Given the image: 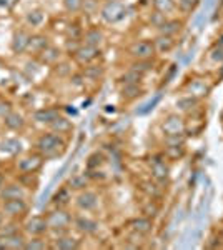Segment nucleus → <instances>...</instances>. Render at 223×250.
<instances>
[{
  "instance_id": "obj_1",
  "label": "nucleus",
  "mask_w": 223,
  "mask_h": 250,
  "mask_svg": "<svg viewBox=\"0 0 223 250\" xmlns=\"http://www.w3.org/2000/svg\"><path fill=\"white\" fill-rule=\"evenodd\" d=\"M34 148L45 160H55L65 155L67 152V139L55 132L48 130L40 134L34 142Z\"/></svg>"
},
{
  "instance_id": "obj_2",
  "label": "nucleus",
  "mask_w": 223,
  "mask_h": 250,
  "mask_svg": "<svg viewBox=\"0 0 223 250\" xmlns=\"http://www.w3.org/2000/svg\"><path fill=\"white\" fill-rule=\"evenodd\" d=\"M48 229L54 235H62L74 229V215L67 210V207H54L45 213Z\"/></svg>"
},
{
  "instance_id": "obj_3",
  "label": "nucleus",
  "mask_w": 223,
  "mask_h": 250,
  "mask_svg": "<svg viewBox=\"0 0 223 250\" xmlns=\"http://www.w3.org/2000/svg\"><path fill=\"white\" fill-rule=\"evenodd\" d=\"M45 162L47 160L34 148V150L15 157L14 168L17 170L19 175H39V172L43 168Z\"/></svg>"
},
{
  "instance_id": "obj_4",
  "label": "nucleus",
  "mask_w": 223,
  "mask_h": 250,
  "mask_svg": "<svg viewBox=\"0 0 223 250\" xmlns=\"http://www.w3.org/2000/svg\"><path fill=\"white\" fill-rule=\"evenodd\" d=\"M99 15L107 25H117L122 20L127 19L128 7L122 0H105L102 5H100Z\"/></svg>"
},
{
  "instance_id": "obj_5",
  "label": "nucleus",
  "mask_w": 223,
  "mask_h": 250,
  "mask_svg": "<svg viewBox=\"0 0 223 250\" xmlns=\"http://www.w3.org/2000/svg\"><path fill=\"white\" fill-rule=\"evenodd\" d=\"M0 210H2L7 220L23 222L28 217V212H30V204H28L27 199L3 200V202L0 204Z\"/></svg>"
},
{
  "instance_id": "obj_6",
  "label": "nucleus",
  "mask_w": 223,
  "mask_h": 250,
  "mask_svg": "<svg viewBox=\"0 0 223 250\" xmlns=\"http://www.w3.org/2000/svg\"><path fill=\"white\" fill-rule=\"evenodd\" d=\"M160 130H162V134H163V139L186 135V120L183 114L172 112V114L165 115L160 124Z\"/></svg>"
},
{
  "instance_id": "obj_7",
  "label": "nucleus",
  "mask_w": 223,
  "mask_h": 250,
  "mask_svg": "<svg viewBox=\"0 0 223 250\" xmlns=\"http://www.w3.org/2000/svg\"><path fill=\"white\" fill-rule=\"evenodd\" d=\"M22 229L27 237H47V233H50L45 213L27 217V219L22 222Z\"/></svg>"
},
{
  "instance_id": "obj_8",
  "label": "nucleus",
  "mask_w": 223,
  "mask_h": 250,
  "mask_svg": "<svg viewBox=\"0 0 223 250\" xmlns=\"http://www.w3.org/2000/svg\"><path fill=\"white\" fill-rule=\"evenodd\" d=\"M127 52L133 60H150V59H155L157 55L155 43L150 39H142L132 42L128 45Z\"/></svg>"
},
{
  "instance_id": "obj_9",
  "label": "nucleus",
  "mask_w": 223,
  "mask_h": 250,
  "mask_svg": "<svg viewBox=\"0 0 223 250\" xmlns=\"http://www.w3.org/2000/svg\"><path fill=\"white\" fill-rule=\"evenodd\" d=\"M150 177L160 187H165L170 180V165L163 155H155L150 162Z\"/></svg>"
},
{
  "instance_id": "obj_10",
  "label": "nucleus",
  "mask_w": 223,
  "mask_h": 250,
  "mask_svg": "<svg viewBox=\"0 0 223 250\" xmlns=\"http://www.w3.org/2000/svg\"><path fill=\"white\" fill-rule=\"evenodd\" d=\"M74 204L77 207V210L90 213L95 212L100 205V197L97 192L90 190V188H85L82 192H77L74 195Z\"/></svg>"
},
{
  "instance_id": "obj_11",
  "label": "nucleus",
  "mask_w": 223,
  "mask_h": 250,
  "mask_svg": "<svg viewBox=\"0 0 223 250\" xmlns=\"http://www.w3.org/2000/svg\"><path fill=\"white\" fill-rule=\"evenodd\" d=\"M100 57H102V48L87 45V43H83V42H82V45L75 50V54L72 55V59L75 60V63L80 67L90 65V63L97 62Z\"/></svg>"
},
{
  "instance_id": "obj_12",
  "label": "nucleus",
  "mask_w": 223,
  "mask_h": 250,
  "mask_svg": "<svg viewBox=\"0 0 223 250\" xmlns=\"http://www.w3.org/2000/svg\"><path fill=\"white\" fill-rule=\"evenodd\" d=\"M74 230H77L80 235H95L100 230L99 220L92 219L87 213H80V215H74Z\"/></svg>"
},
{
  "instance_id": "obj_13",
  "label": "nucleus",
  "mask_w": 223,
  "mask_h": 250,
  "mask_svg": "<svg viewBox=\"0 0 223 250\" xmlns=\"http://www.w3.org/2000/svg\"><path fill=\"white\" fill-rule=\"evenodd\" d=\"M52 250H79L82 249V239L74 235L72 232L55 235L54 240H50Z\"/></svg>"
},
{
  "instance_id": "obj_14",
  "label": "nucleus",
  "mask_w": 223,
  "mask_h": 250,
  "mask_svg": "<svg viewBox=\"0 0 223 250\" xmlns=\"http://www.w3.org/2000/svg\"><path fill=\"white\" fill-rule=\"evenodd\" d=\"M28 197V188L23 187L19 180L15 182H7L3 185V188L0 190V202L10 199H27Z\"/></svg>"
},
{
  "instance_id": "obj_15",
  "label": "nucleus",
  "mask_w": 223,
  "mask_h": 250,
  "mask_svg": "<svg viewBox=\"0 0 223 250\" xmlns=\"http://www.w3.org/2000/svg\"><path fill=\"white\" fill-rule=\"evenodd\" d=\"M32 34L25 29H19L14 32L10 40V50L14 52L15 55H22L27 54V48H28V42H30Z\"/></svg>"
},
{
  "instance_id": "obj_16",
  "label": "nucleus",
  "mask_w": 223,
  "mask_h": 250,
  "mask_svg": "<svg viewBox=\"0 0 223 250\" xmlns=\"http://www.w3.org/2000/svg\"><path fill=\"white\" fill-rule=\"evenodd\" d=\"M50 37L45 34H32L30 42H28V48H27V54L32 55V57L37 59L40 54H42L45 48L50 45Z\"/></svg>"
},
{
  "instance_id": "obj_17",
  "label": "nucleus",
  "mask_w": 223,
  "mask_h": 250,
  "mask_svg": "<svg viewBox=\"0 0 223 250\" xmlns=\"http://www.w3.org/2000/svg\"><path fill=\"white\" fill-rule=\"evenodd\" d=\"M3 127L7 128V130H10V132H23L25 130V127H27V120H25V117H23L20 112L17 110H12L7 114L5 117H3Z\"/></svg>"
},
{
  "instance_id": "obj_18",
  "label": "nucleus",
  "mask_w": 223,
  "mask_h": 250,
  "mask_svg": "<svg viewBox=\"0 0 223 250\" xmlns=\"http://www.w3.org/2000/svg\"><path fill=\"white\" fill-rule=\"evenodd\" d=\"M153 227H155L153 219H150L147 215H140V217H135L133 220H130V230L140 237L150 235V233L153 232Z\"/></svg>"
},
{
  "instance_id": "obj_19",
  "label": "nucleus",
  "mask_w": 223,
  "mask_h": 250,
  "mask_svg": "<svg viewBox=\"0 0 223 250\" xmlns=\"http://www.w3.org/2000/svg\"><path fill=\"white\" fill-rule=\"evenodd\" d=\"M210 90H212V87L203 79H193L186 83V94L195 97L198 100H203L205 97H208Z\"/></svg>"
},
{
  "instance_id": "obj_20",
  "label": "nucleus",
  "mask_w": 223,
  "mask_h": 250,
  "mask_svg": "<svg viewBox=\"0 0 223 250\" xmlns=\"http://www.w3.org/2000/svg\"><path fill=\"white\" fill-rule=\"evenodd\" d=\"M63 57V50L62 48H59V47H55V45H48L45 50L42 52V54L39 55L37 60L42 65H47V67H54L55 63H59L60 60H62Z\"/></svg>"
},
{
  "instance_id": "obj_21",
  "label": "nucleus",
  "mask_w": 223,
  "mask_h": 250,
  "mask_svg": "<svg viewBox=\"0 0 223 250\" xmlns=\"http://www.w3.org/2000/svg\"><path fill=\"white\" fill-rule=\"evenodd\" d=\"M47 128H48V130H52V132H55V134L62 135V137H67V135H70L72 132H74V124H72V120L68 119V117L60 114L54 120V122H50L47 125Z\"/></svg>"
},
{
  "instance_id": "obj_22",
  "label": "nucleus",
  "mask_w": 223,
  "mask_h": 250,
  "mask_svg": "<svg viewBox=\"0 0 223 250\" xmlns=\"http://www.w3.org/2000/svg\"><path fill=\"white\" fill-rule=\"evenodd\" d=\"M182 30H183V20L170 19V17L165 19L160 27H157V32L160 35H167V37H173V39H175Z\"/></svg>"
},
{
  "instance_id": "obj_23",
  "label": "nucleus",
  "mask_w": 223,
  "mask_h": 250,
  "mask_svg": "<svg viewBox=\"0 0 223 250\" xmlns=\"http://www.w3.org/2000/svg\"><path fill=\"white\" fill-rule=\"evenodd\" d=\"M82 42L87 43V45L102 48L105 43V32L100 27H90V29L83 30Z\"/></svg>"
},
{
  "instance_id": "obj_24",
  "label": "nucleus",
  "mask_w": 223,
  "mask_h": 250,
  "mask_svg": "<svg viewBox=\"0 0 223 250\" xmlns=\"http://www.w3.org/2000/svg\"><path fill=\"white\" fill-rule=\"evenodd\" d=\"M186 154L185 142H178V144H163V152L162 155L168 160V162H177L182 160Z\"/></svg>"
},
{
  "instance_id": "obj_25",
  "label": "nucleus",
  "mask_w": 223,
  "mask_h": 250,
  "mask_svg": "<svg viewBox=\"0 0 223 250\" xmlns=\"http://www.w3.org/2000/svg\"><path fill=\"white\" fill-rule=\"evenodd\" d=\"M62 112L59 110V108H55V107H45V108H39V110H35L34 112V120L37 124H42V125H47L50 124V122H54V120L59 117Z\"/></svg>"
},
{
  "instance_id": "obj_26",
  "label": "nucleus",
  "mask_w": 223,
  "mask_h": 250,
  "mask_svg": "<svg viewBox=\"0 0 223 250\" xmlns=\"http://www.w3.org/2000/svg\"><path fill=\"white\" fill-rule=\"evenodd\" d=\"M90 182H92V179L88 177V173L80 172V173H74V175L68 179L67 185L72 192H82L85 188L90 187Z\"/></svg>"
},
{
  "instance_id": "obj_27",
  "label": "nucleus",
  "mask_w": 223,
  "mask_h": 250,
  "mask_svg": "<svg viewBox=\"0 0 223 250\" xmlns=\"http://www.w3.org/2000/svg\"><path fill=\"white\" fill-rule=\"evenodd\" d=\"M0 240L3 242L5 250H25L27 235L23 232H19V233H14V235H9V237H0Z\"/></svg>"
},
{
  "instance_id": "obj_28",
  "label": "nucleus",
  "mask_w": 223,
  "mask_h": 250,
  "mask_svg": "<svg viewBox=\"0 0 223 250\" xmlns=\"http://www.w3.org/2000/svg\"><path fill=\"white\" fill-rule=\"evenodd\" d=\"M143 92L145 90L140 83H123V85L120 87V97H122V100H125V102L137 100Z\"/></svg>"
},
{
  "instance_id": "obj_29",
  "label": "nucleus",
  "mask_w": 223,
  "mask_h": 250,
  "mask_svg": "<svg viewBox=\"0 0 223 250\" xmlns=\"http://www.w3.org/2000/svg\"><path fill=\"white\" fill-rule=\"evenodd\" d=\"M74 199V192L68 188V185L65 184L63 187H60L59 190L55 192V195L52 197V204L54 207H68V204Z\"/></svg>"
},
{
  "instance_id": "obj_30",
  "label": "nucleus",
  "mask_w": 223,
  "mask_h": 250,
  "mask_svg": "<svg viewBox=\"0 0 223 250\" xmlns=\"http://www.w3.org/2000/svg\"><path fill=\"white\" fill-rule=\"evenodd\" d=\"M82 75L83 79L87 80H92V82H97V80H102L103 75H105V68L103 65H100V63H90V65H85L82 70Z\"/></svg>"
},
{
  "instance_id": "obj_31",
  "label": "nucleus",
  "mask_w": 223,
  "mask_h": 250,
  "mask_svg": "<svg viewBox=\"0 0 223 250\" xmlns=\"http://www.w3.org/2000/svg\"><path fill=\"white\" fill-rule=\"evenodd\" d=\"M45 17H47L45 10L37 7V9H32L25 14V23L28 27H34V29L35 27H42L43 22H45Z\"/></svg>"
},
{
  "instance_id": "obj_32",
  "label": "nucleus",
  "mask_w": 223,
  "mask_h": 250,
  "mask_svg": "<svg viewBox=\"0 0 223 250\" xmlns=\"http://www.w3.org/2000/svg\"><path fill=\"white\" fill-rule=\"evenodd\" d=\"M198 104H200V100L195 99V97H192V95H188V94L180 97V99L177 100V107L182 114H193V112L197 110Z\"/></svg>"
},
{
  "instance_id": "obj_33",
  "label": "nucleus",
  "mask_w": 223,
  "mask_h": 250,
  "mask_svg": "<svg viewBox=\"0 0 223 250\" xmlns=\"http://www.w3.org/2000/svg\"><path fill=\"white\" fill-rule=\"evenodd\" d=\"M153 43H155L157 54H168V52H172L173 47H175V39L158 34L157 37L153 39Z\"/></svg>"
},
{
  "instance_id": "obj_34",
  "label": "nucleus",
  "mask_w": 223,
  "mask_h": 250,
  "mask_svg": "<svg viewBox=\"0 0 223 250\" xmlns=\"http://www.w3.org/2000/svg\"><path fill=\"white\" fill-rule=\"evenodd\" d=\"M0 150L10 157H17L22 154V142L19 139H5L0 145Z\"/></svg>"
},
{
  "instance_id": "obj_35",
  "label": "nucleus",
  "mask_w": 223,
  "mask_h": 250,
  "mask_svg": "<svg viewBox=\"0 0 223 250\" xmlns=\"http://www.w3.org/2000/svg\"><path fill=\"white\" fill-rule=\"evenodd\" d=\"M52 244L47 237H27L25 250H48Z\"/></svg>"
},
{
  "instance_id": "obj_36",
  "label": "nucleus",
  "mask_w": 223,
  "mask_h": 250,
  "mask_svg": "<svg viewBox=\"0 0 223 250\" xmlns=\"http://www.w3.org/2000/svg\"><path fill=\"white\" fill-rule=\"evenodd\" d=\"M153 67H155V62H153V59H150V60H133L128 68H132L133 72H137V74H140L143 77V75H147L148 72L153 70Z\"/></svg>"
},
{
  "instance_id": "obj_37",
  "label": "nucleus",
  "mask_w": 223,
  "mask_h": 250,
  "mask_svg": "<svg viewBox=\"0 0 223 250\" xmlns=\"http://www.w3.org/2000/svg\"><path fill=\"white\" fill-rule=\"evenodd\" d=\"M152 7L155 12H160V14L167 15V17H168V14L177 10L175 0H152Z\"/></svg>"
},
{
  "instance_id": "obj_38",
  "label": "nucleus",
  "mask_w": 223,
  "mask_h": 250,
  "mask_svg": "<svg viewBox=\"0 0 223 250\" xmlns=\"http://www.w3.org/2000/svg\"><path fill=\"white\" fill-rule=\"evenodd\" d=\"M83 2L85 0H62V7L67 14H79L83 10Z\"/></svg>"
},
{
  "instance_id": "obj_39",
  "label": "nucleus",
  "mask_w": 223,
  "mask_h": 250,
  "mask_svg": "<svg viewBox=\"0 0 223 250\" xmlns=\"http://www.w3.org/2000/svg\"><path fill=\"white\" fill-rule=\"evenodd\" d=\"M103 164H105V157L102 152H93L87 160V168L88 170H99Z\"/></svg>"
},
{
  "instance_id": "obj_40",
  "label": "nucleus",
  "mask_w": 223,
  "mask_h": 250,
  "mask_svg": "<svg viewBox=\"0 0 223 250\" xmlns=\"http://www.w3.org/2000/svg\"><path fill=\"white\" fill-rule=\"evenodd\" d=\"M177 9L182 12V14H192L193 10L198 7L200 0H175Z\"/></svg>"
},
{
  "instance_id": "obj_41",
  "label": "nucleus",
  "mask_w": 223,
  "mask_h": 250,
  "mask_svg": "<svg viewBox=\"0 0 223 250\" xmlns=\"http://www.w3.org/2000/svg\"><path fill=\"white\" fill-rule=\"evenodd\" d=\"M52 70H54V74H57L59 77H70L74 72H72V67L68 62H63V60H60L59 63H55L54 67H52Z\"/></svg>"
},
{
  "instance_id": "obj_42",
  "label": "nucleus",
  "mask_w": 223,
  "mask_h": 250,
  "mask_svg": "<svg viewBox=\"0 0 223 250\" xmlns=\"http://www.w3.org/2000/svg\"><path fill=\"white\" fill-rule=\"evenodd\" d=\"M142 75L137 74V72H133L132 68H128L127 72H125L123 75L120 77V83L123 85V83H142Z\"/></svg>"
},
{
  "instance_id": "obj_43",
  "label": "nucleus",
  "mask_w": 223,
  "mask_h": 250,
  "mask_svg": "<svg viewBox=\"0 0 223 250\" xmlns=\"http://www.w3.org/2000/svg\"><path fill=\"white\" fill-rule=\"evenodd\" d=\"M210 59L213 60L215 63H222L223 62V45L222 43H217V45H213L210 48Z\"/></svg>"
},
{
  "instance_id": "obj_44",
  "label": "nucleus",
  "mask_w": 223,
  "mask_h": 250,
  "mask_svg": "<svg viewBox=\"0 0 223 250\" xmlns=\"http://www.w3.org/2000/svg\"><path fill=\"white\" fill-rule=\"evenodd\" d=\"M158 212H160V207H158L153 200H150L147 207H143V210H142V215H147V217H150V219H155V217L158 215Z\"/></svg>"
},
{
  "instance_id": "obj_45",
  "label": "nucleus",
  "mask_w": 223,
  "mask_h": 250,
  "mask_svg": "<svg viewBox=\"0 0 223 250\" xmlns=\"http://www.w3.org/2000/svg\"><path fill=\"white\" fill-rule=\"evenodd\" d=\"M12 110V107H10V104H7V102H0V120H3V117H5L9 112Z\"/></svg>"
},
{
  "instance_id": "obj_46",
  "label": "nucleus",
  "mask_w": 223,
  "mask_h": 250,
  "mask_svg": "<svg viewBox=\"0 0 223 250\" xmlns=\"http://www.w3.org/2000/svg\"><path fill=\"white\" fill-rule=\"evenodd\" d=\"M17 3V0H0V9H5V10H12Z\"/></svg>"
},
{
  "instance_id": "obj_47",
  "label": "nucleus",
  "mask_w": 223,
  "mask_h": 250,
  "mask_svg": "<svg viewBox=\"0 0 223 250\" xmlns=\"http://www.w3.org/2000/svg\"><path fill=\"white\" fill-rule=\"evenodd\" d=\"M7 182H9V180H7L5 173H3V172H0V190H2V188H3V185H5Z\"/></svg>"
},
{
  "instance_id": "obj_48",
  "label": "nucleus",
  "mask_w": 223,
  "mask_h": 250,
  "mask_svg": "<svg viewBox=\"0 0 223 250\" xmlns=\"http://www.w3.org/2000/svg\"><path fill=\"white\" fill-rule=\"evenodd\" d=\"M5 222V215L2 213V210H0V227H2V224Z\"/></svg>"
},
{
  "instance_id": "obj_49",
  "label": "nucleus",
  "mask_w": 223,
  "mask_h": 250,
  "mask_svg": "<svg viewBox=\"0 0 223 250\" xmlns=\"http://www.w3.org/2000/svg\"><path fill=\"white\" fill-rule=\"evenodd\" d=\"M0 250H5V247H3V242L0 240Z\"/></svg>"
},
{
  "instance_id": "obj_50",
  "label": "nucleus",
  "mask_w": 223,
  "mask_h": 250,
  "mask_svg": "<svg viewBox=\"0 0 223 250\" xmlns=\"http://www.w3.org/2000/svg\"><path fill=\"white\" fill-rule=\"evenodd\" d=\"M220 233H222V237H223V224H222V227H220Z\"/></svg>"
},
{
  "instance_id": "obj_51",
  "label": "nucleus",
  "mask_w": 223,
  "mask_h": 250,
  "mask_svg": "<svg viewBox=\"0 0 223 250\" xmlns=\"http://www.w3.org/2000/svg\"><path fill=\"white\" fill-rule=\"evenodd\" d=\"M218 43H222V45H223V37H222L220 40H218Z\"/></svg>"
},
{
  "instance_id": "obj_52",
  "label": "nucleus",
  "mask_w": 223,
  "mask_h": 250,
  "mask_svg": "<svg viewBox=\"0 0 223 250\" xmlns=\"http://www.w3.org/2000/svg\"><path fill=\"white\" fill-rule=\"evenodd\" d=\"M103 2H105V0H103Z\"/></svg>"
},
{
  "instance_id": "obj_53",
  "label": "nucleus",
  "mask_w": 223,
  "mask_h": 250,
  "mask_svg": "<svg viewBox=\"0 0 223 250\" xmlns=\"http://www.w3.org/2000/svg\"><path fill=\"white\" fill-rule=\"evenodd\" d=\"M0 204H2V202H0Z\"/></svg>"
}]
</instances>
